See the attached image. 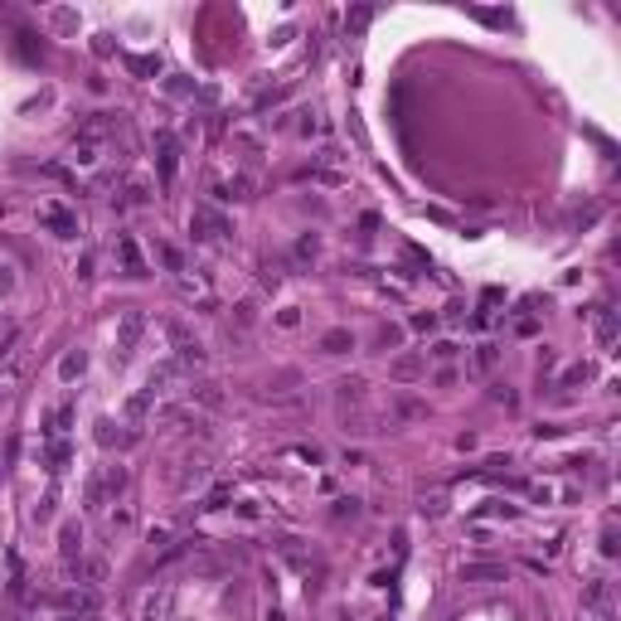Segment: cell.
Segmentation results:
<instances>
[{
	"label": "cell",
	"instance_id": "f1b7e54d",
	"mask_svg": "<svg viewBox=\"0 0 621 621\" xmlns=\"http://www.w3.org/2000/svg\"><path fill=\"white\" fill-rule=\"evenodd\" d=\"M102 573H107V568L97 563V558H92V563H83V578H92V583H102Z\"/></svg>",
	"mask_w": 621,
	"mask_h": 621
},
{
	"label": "cell",
	"instance_id": "d6986e66",
	"mask_svg": "<svg viewBox=\"0 0 621 621\" xmlns=\"http://www.w3.org/2000/svg\"><path fill=\"white\" fill-rule=\"evenodd\" d=\"M588 378H593V364H573V369H563V378H558V383H563V388H573V383H588Z\"/></svg>",
	"mask_w": 621,
	"mask_h": 621
},
{
	"label": "cell",
	"instance_id": "ac0fdd59",
	"mask_svg": "<svg viewBox=\"0 0 621 621\" xmlns=\"http://www.w3.org/2000/svg\"><path fill=\"white\" fill-rule=\"evenodd\" d=\"M127 68H132V73H141V78H151V73H161V58H151V54H132V58H127Z\"/></svg>",
	"mask_w": 621,
	"mask_h": 621
},
{
	"label": "cell",
	"instance_id": "83f0119b",
	"mask_svg": "<svg viewBox=\"0 0 621 621\" xmlns=\"http://www.w3.org/2000/svg\"><path fill=\"white\" fill-rule=\"evenodd\" d=\"M170 534H175V529H170V524H161V529H151V543H156V548H165V543H170Z\"/></svg>",
	"mask_w": 621,
	"mask_h": 621
},
{
	"label": "cell",
	"instance_id": "cb8c5ba5",
	"mask_svg": "<svg viewBox=\"0 0 621 621\" xmlns=\"http://www.w3.org/2000/svg\"><path fill=\"white\" fill-rule=\"evenodd\" d=\"M58 374H63V378H78L83 374V354H68V359L58 364Z\"/></svg>",
	"mask_w": 621,
	"mask_h": 621
},
{
	"label": "cell",
	"instance_id": "277c9868",
	"mask_svg": "<svg viewBox=\"0 0 621 621\" xmlns=\"http://www.w3.org/2000/svg\"><path fill=\"white\" fill-rule=\"evenodd\" d=\"M39 223H44V228H54L58 238H78V218L68 214L63 204H44V209H39Z\"/></svg>",
	"mask_w": 621,
	"mask_h": 621
},
{
	"label": "cell",
	"instance_id": "5bb4252c",
	"mask_svg": "<svg viewBox=\"0 0 621 621\" xmlns=\"http://www.w3.org/2000/svg\"><path fill=\"white\" fill-rule=\"evenodd\" d=\"M388 374H393V378H418V374H423V359H418V354H398Z\"/></svg>",
	"mask_w": 621,
	"mask_h": 621
},
{
	"label": "cell",
	"instance_id": "4316f807",
	"mask_svg": "<svg viewBox=\"0 0 621 621\" xmlns=\"http://www.w3.org/2000/svg\"><path fill=\"white\" fill-rule=\"evenodd\" d=\"M161 607H165V597H161V593H151V597H146V612H141V617H146V621H156V617H161Z\"/></svg>",
	"mask_w": 621,
	"mask_h": 621
},
{
	"label": "cell",
	"instance_id": "9c48e42d",
	"mask_svg": "<svg viewBox=\"0 0 621 621\" xmlns=\"http://www.w3.org/2000/svg\"><path fill=\"white\" fill-rule=\"evenodd\" d=\"M117 258H122V267H127V277H146V262H141V248H136L132 238H117Z\"/></svg>",
	"mask_w": 621,
	"mask_h": 621
},
{
	"label": "cell",
	"instance_id": "8fae6325",
	"mask_svg": "<svg viewBox=\"0 0 621 621\" xmlns=\"http://www.w3.org/2000/svg\"><path fill=\"white\" fill-rule=\"evenodd\" d=\"M68 423H73V403H58L54 413H49V442H63V432H68Z\"/></svg>",
	"mask_w": 621,
	"mask_h": 621
},
{
	"label": "cell",
	"instance_id": "4dcf8cb0",
	"mask_svg": "<svg viewBox=\"0 0 621 621\" xmlns=\"http://www.w3.org/2000/svg\"><path fill=\"white\" fill-rule=\"evenodd\" d=\"M0 621H15V612H5V607H0Z\"/></svg>",
	"mask_w": 621,
	"mask_h": 621
},
{
	"label": "cell",
	"instance_id": "7a4b0ae2",
	"mask_svg": "<svg viewBox=\"0 0 621 621\" xmlns=\"http://www.w3.org/2000/svg\"><path fill=\"white\" fill-rule=\"evenodd\" d=\"M117 127H122V117H112V112H92L87 122H78V141L83 151H102V141L107 136H117Z\"/></svg>",
	"mask_w": 621,
	"mask_h": 621
},
{
	"label": "cell",
	"instance_id": "44dd1931",
	"mask_svg": "<svg viewBox=\"0 0 621 621\" xmlns=\"http://www.w3.org/2000/svg\"><path fill=\"white\" fill-rule=\"evenodd\" d=\"M316 253H321V238H316V233H306V238L297 243V258L306 262V258H316Z\"/></svg>",
	"mask_w": 621,
	"mask_h": 621
},
{
	"label": "cell",
	"instance_id": "52a82bcc",
	"mask_svg": "<svg viewBox=\"0 0 621 621\" xmlns=\"http://www.w3.org/2000/svg\"><path fill=\"white\" fill-rule=\"evenodd\" d=\"M58 607H63L68 617H87V612H97V593H78V588H68V593H58Z\"/></svg>",
	"mask_w": 621,
	"mask_h": 621
},
{
	"label": "cell",
	"instance_id": "4fadbf2b",
	"mask_svg": "<svg viewBox=\"0 0 621 621\" xmlns=\"http://www.w3.org/2000/svg\"><path fill=\"white\" fill-rule=\"evenodd\" d=\"M78 543H83V529H78V524H63V534H58V548H63V558H68V563L78 558Z\"/></svg>",
	"mask_w": 621,
	"mask_h": 621
},
{
	"label": "cell",
	"instance_id": "7402d4cb",
	"mask_svg": "<svg viewBox=\"0 0 621 621\" xmlns=\"http://www.w3.org/2000/svg\"><path fill=\"white\" fill-rule=\"evenodd\" d=\"M156 258H161L170 272H180V267H185V262H180V253H175V248H165V243H156Z\"/></svg>",
	"mask_w": 621,
	"mask_h": 621
},
{
	"label": "cell",
	"instance_id": "9a60e30c",
	"mask_svg": "<svg viewBox=\"0 0 621 621\" xmlns=\"http://www.w3.org/2000/svg\"><path fill=\"white\" fill-rule=\"evenodd\" d=\"M354 340H350V330H325V340H321V350L325 354H345Z\"/></svg>",
	"mask_w": 621,
	"mask_h": 621
},
{
	"label": "cell",
	"instance_id": "f546056e",
	"mask_svg": "<svg viewBox=\"0 0 621 621\" xmlns=\"http://www.w3.org/2000/svg\"><path fill=\"white\" fill-rule=\"evenodd\" d=\"M476 364H481V369H490V364H495V345H481V354H476Z\"/></svg>",
	"mask_w": 621,
	"mask_h": 621
},
{
	"label": "cell",
	"instance_id": "603a6c76",
	"mask_svg": "<svg viewBox=\"0 0 621 621\" xmlns=\"http://www.w3.org/2000/svg\"><path fill=\"white\" fill-rule=\"evenodd\" d=\"M127 199H132V204H146V199H151V185H146V180H132V185H127Z\"/></svg>",
	"mask_w": 621,
	"mask_h": 621
},
{
	"label": "cell",
	"instance_id": "2e32d148",
	"mask_svg": "<svg viewBox=\"0 0 621 621\" xmlns=\"http://www.w3.org/2000/svg\"><path fill=\"white\" fill-rule=\"evenodd\" d=\"M189 398H199L204 408H223V393H218V383H194V388H189Z\"/></svg>",
	"mask_w": 621,
	"mask_h": 621
},
{
	"label": "cell",
	"instance_id": "5b68a950",
	"mask_svg": "<svg viewBox=\"0 0 621 621\" xmlns=\"http://www.w3.org/2000/svg\"><path fill=\"white\" fill-rule=\"evenodd\" d=\"M141 330H146V316H141V311H127V316H122V330H117V354H122V359L136 350Z\"/></svg>",
	"mask_w": 621,
	"mask_h": 621
},
{
	"label": "cell",
	"instance_id": "8992f818",
	"mask_svg": "<svg viewBox=\"0 0 621 621\" xmlns=\"http://www.w3.org/2000/svg\"><path fill=\"white\" fill-rule=\"evenodd\" d=\"M156 165H161V185L170 189L175 185V170H180V146H175V136H161V156H156Z\"/></svg>",
	"mask_w": 621,
	"mask_h": 621
},
{
	"label": "cell",
	"instance_id": "6da1fadb",
	"mask_svg": "<svg viewBox=\"0 0 621 621\" xmlns=\"http://www.w3.org/2000/svg\"><path fill=\"white\" fill-rule=\"evenodd\" d=\"M189 233H194L199 243H223V238L233 233V223H228V218L218 214L214 204H199V209L189 214Z\"/></svg>",
	"mask_w": 621,
	"mask_h": 621
},
{
	"label": "cell",
	"instance_id": "d4e9b609",
	"mask_svg": "<svg viewBox=\"0 0 621 621\" xmlns=\"http://www.w3.org/2000/svg\"><path fill=\"white\" fill-rule=\"evenodd\" d=\"M97 442H102V447H117V442H127V437L112 432V423H97Z\"/></svg>",
	"mask_w": 621,
	"mask_h": 621
},
{
	"label": "cell",
	"instance_id": "3957f363",
	"mask_svg": "<svg viewBox=\"0 0 621 621\" xmlns=\"http://www.w3.org/2000/svg\"><path fill=\"white\" fill-rule=\"evenodd\" d=\"M583 607H588V612H593L597 621H617L612 583H607V578H588V583H583Z\"/></svg>",
	"mask_w": 621,
	"mask_h": 621
},
{
	"label": "cell",
	"instance_id": "484cf974",
	"mask_svg": "<svg viewBox=\"0 0 621 621\" xmlns=\"http://www.w3.org/2000/svg\"><path fill=\"white\" fill-rule=\"evenodd\" d=\"M602 553H607V558H617V524H607V529H602Z\"/></svg>",
	"mask_w": 621,
	"mask_h": 621
},
{
	"label": "cell",
	"instance_id": "ba28073f",
	"mask_svg": "<svg viewBox=\"0 0 621 621\" xmlns=\"http://www.w3.org/2000/svg\"><path fill=\"white\" fill-rule=\"evenodd\" d=\"M593 321H597V345H602V350H612V345H617V316H612L607 306H597Z\"/></svg>",
	"mask_w": 621,
	"mask_h": 621
},
{
	"label": "cell",
	"instance_id": "e0dca14e",
	"mask_svg": "<svg viewBox=\"0 0 621 621\" xmlns=\"http://www.w3.org/2000/svg\"><path fill=\"white\" fill-rule=\"evenodd\" d=\"M68 457H73V452H68V442H54V447H49V466H44V471H49V476H63Z\"/></svg>",
	"mask_w": 621,
	"mask_h": 621
},
{
	"label": "cell",
	"instance_id": "30bf717a",
	"mask_svg": "<svg viewBox=\"0 0 621 621\" xmlns=\"http://www.w3.org/2000/svg\"><path fill=\"white\" fill-rule=\"evenodd\" d=\"M500 578H505L500 563H466L461 568V583H500Z\"/></svg>",
	"mask_w": 621,
	"mask_h": 621
},
{
	"label": "cell",
	"instance_id": "ffe728a7",
	"mask_svg": "<svg viewBox=\"0 0 621 621\" xmlns=\"http://www.w3.org/2000/svg\"><path fill=\"white\" fill-rule=\"evenodd\" d=\"M228 495H233V486H218L214 495H209V500L199 505V510H223V505H228Z\"/></svg>",
	"mask_w": 621,
	"mask_h": 621
},
{
	"label": "cell",
	"instance_id": "7c38bea8",
	"mask_svg": "<svg viewBox=\"0 0 621 621\" xmlns=\"http://www.w3.org/2000/svg\"><path fill=\"white\" fill-rule=\"evenodd\" d=\"M151 403H156V393H151V388L132 393V398H127V423H141V418L151 413Z\"/></svg>",
	"mask_w": 621,
	"mask_h": 621
}]
</instances>
